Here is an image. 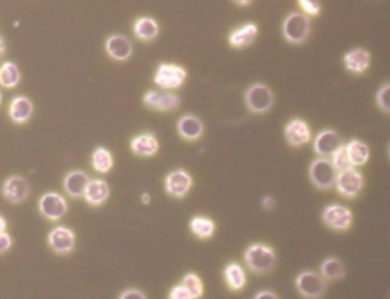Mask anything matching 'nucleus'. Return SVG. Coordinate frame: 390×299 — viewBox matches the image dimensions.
Returning <instances> with one entry per match:
<instances>
[{
	"instance_id": "1",
	"label": "nucleus",
	"mask_w": 390,
	"mask_h": 299,
	"mask_svg": "<svg viewBox=\"0 0 390 299\" xmlns=\"http://www.w3.org/2000/svg\"><path fill=\"white\" fill-rule=\"evenodd\" d=\"M244 264L255 274H267L273 271L276 265V252L273 247L262 243H251L243 254Z\"/></svg>"
},
{
	"instance_id": "2",
	"label": "nucleus",
	"mask_w": 390,
	"mask_h": 299,
	"mask_svg": "<svg viewBox=\"0 0 390 299\" xmlns=\"http://www.w3.org/2000/svg\"><path fill=\"white\" fill-rule=\"evenodd\" d=\"M310 31L311 21L306 14L293 12L283 21V37L290 44H303L310 35Z\"/></svg>"
},
{
	"instance_id": "3",
	"label": "nucleus",
	"mask_w": 390,
	"mask_h": 299,
	"mask_svg": "<svg viewBox=\"0 0 390 299\" xmlns=\"http://www.w3.org/2000/svg\"><path fill=\"white\" fill-rule=\"evenodd\" d=\"M336 168L329 158L318 157L311 161L308 168V176L311 184L321 191L333 189L336 177Z\"/></svg>"
},
{
	"instance_id": "4",
	"label": "nucleus",
	"mask_w": 390,
	"mask_h": 299,
	"mask_svg": "<svg viewBox=\"0 0 390 299\" xmlns=\"http://www.w3.org/2000/svg\"><path fill=\"white\" fill-rule=\"evenodd\" d=\"M297 293L305 299H321L327 289V281L317 272L306 270L295 277Z\"/></svg>"
},
{
	"instance_id": "5",
	"label": "nucleus",
	"mask_w": 390,
	"mask_h": 299,
	"mask_svg": "<svg viewBox=\"0 0 390 299\" xmlns=\"http://www.w3.org/2000/svg\"><path fill=\"white\" fill-rule=\"evenodd\" d=\"M324 225L336 231V232H347L354 224V214L352 209L340 204H330L325 206L321 215Z\"/></svg>"
},
{
	"instance_id": "6",
	"label": "nucleus",
	"mask_w": 390,
	"mask_h": 299,
	"mask_svg": "<svg viewBox=\"0 0 390 299\" xmlns=\"http://www.w3.org/2000/svg\"><path fill=\"white\" fill-rule=\"evenodd\" d=\"M187 70L175 63H160L153 75V82L164 91H173L183 86L187 80Z\"/></svg>"
},
{
	"instance_id": "7",
	"label": "nucleus",
	"mask_w": 390,
	"mask_h": 299,
	"mask_svg": "<svg viewBox=\"0 0 390 299\" xmlns=\"http://www.w3.org/2000/svg\"><path fill=\"white\" fill-rule=\"evenodd\" d=\"M245 105L252 114H266L273 107V93L266 84L257 82L245 91Z\"/></svg>"
},
{
	"instance_id": "8",
	"label": "nucleus",
	"mask_w": 390,
	"mask_h": 299,
	"mask_svg": "<svg viewBox=\"0 0 390 299\" xmlns=\"http://www.w3.org/2000/svg\"><path fill=\"white\" fill-rule=\"evenodd\" d=\"M364 184L363 174L356 168L352 167L336 173L334 186L336 192L343 198L355 199L362 193Z\"/></svg>"
},
{
	"instance_id": "9",
	"label": "nucleus",
	"mask_w": 390,
	"mask_h": 299,
	"mask_svg": "<svg viewBox=\"0 0 390 299\" xmlns=\"http://www.w3.org/2000/svg\"><path fill=\"white\" fill-rule=\"evenodd\" d=\"M194 185V178L187 170L175 169L166 175L164 187L170 197L183 199L190 192Z\"/></svg>"
},
{
	"instance_id": "10",
	"label": "nucleus",
	"mask_w": 390,
	"mask_h": 299,
	"mask_svg": "<svg viewBox=\"0 0 390 299\" xmlns=\"http://www.w3.org/2000/svg\"><path fill=\"white\" fill-rule=\"evenodd\" d=\"M38 209L45 218L59 221L67 214L68 202L60 193L47 192L39 199Z\"/></svg>"
},
{
	"instance_id": "11",
	"label": "nucleus",
	"mask_w": 390,
	"mask_h": 299,
	"mask_svg": "<svg viewBox=\"0 0 390 299\" xmlns=\"http://www.w3.org/2000/svg\"><path fill=\"white\" fill-rule=\"evenodd\" d=\"M143 103L151 110L168 112L181 105V98L171 91H149L143 96Z\"/></svg>"
},
{
	"instance_id": "12",
	"label": "nucleus",
	"mask_w": 390,
	"mask_h": 299,
	"mask_svg": "<svg viewBox=\"0 0 390 299\" xmlns=\"http://www.w3.org/2000/svg\"><path fill=\"white\" fill-rule=\"evenodd\" d=\"M284 137L286 143L293 148H302L311 141L310 126L305 120L294 118L284 127Z\"/></svg>"
},
{
	"instance_id": "13",
	"label": "nucleus",
	"mask_w": 390,
	"mask_h": 299,
	"mask_svg": "<svg viewBox=\"0 0 390 299\" xmlns=\"http://www.w3.org/2000/svg\"><path fill=\"white\" fill-rule=\"evenodd\" d=\"M48 246L59 255H67L73 252L76 245V236L71 229L57 227L48 234Z\"/></svg>"
},
{
	"instance_id": "14",
	"label": "nucleus",
	"mask_w": 390,
	"mask_h": 299,
	"mask_svg": "<svg viewBox=\"0 0 390 299\" xmlns=\"http://www.w3.org/2000/svg\"><path fill=\"white\" fill-rule=\"evenodd\" d=\"M343 144L339 132L334 130H324L315 137L313 148L318 157L330 158Z\"/></svg>"
},
{
	"instance_id": "15",
	"label": "nucleus",
	"mask_w": 390,
	"mask_h": 299,
	"mask_svg": "<svg viewBox=\"0 0 390 299\" xmlns=\"http://www.w3.org/2000/svg\"><path fill=\"white\" fill-rule=\"evenodd\" d=\"M105 48L109 57L118 62L128 60L133 54L132 41L123 35H112L108 37L105 40Z\"/></svg>"
},
{
	"instance_id": "16",
	"label": "nucleus",
	"mask_w": 390,
	"mask_h": 299,
	"mask_svg": "<svg viewBox=\"0 0 390 299\" xmlns=\"http://www.w3.org/2000/svg\"><path fill=\"white\" fill-rule=\"evenodd\" d=\"M177 130L181 139L188 142H194L203 136L204 123L194 114H184L177 123Z\"/></svg>"
},
{
	"instance_id": "17",
	"label": "nucleus",
	"mask_w": 390,
	"mask_h": 299,
	"mask_svg": "<svg viewBox=\"0 0 390 299\" xmlns=\"http://www.w3.org/2000/svg\"><path fill=\"white\" fill-rule=\"evenodd\" d=\"M371 54L364 48H352L343 57V66L349 72L362 75L371 66Z\"/></svg>"
},
{
	"instance_id": "18",
	"label": "nucleus",
	"mask_w": 390,
	"mask_h": 299,
	"mask_svg": "<svg viewBox=\"0 0 390 299\" xmlns=\"http://www.w3.org/2000/svg\"><path fill=\"white\" fill-rule=\"evenodd\" d=\"M30 186L22 176H10L3 184V195L12 204H20L28 198Z\"/></svg>"
},
{
	"instance_id": "19",
	"label": "nucleus",
	"mask_w": 390,
	"mask_h": 299,
	"mask_svg": "<svg viewBox=\"0 0 390 299\" xmlns=\"http://www.w3.org/2000/svg\"><path fill=\"white\" fill-rule=\"evenodd\" d=\"M130 148L134 155L150 158L159 151V142L153 132H142L130 139Z\"/></svg>"
},
{
	"instance_id": "20",
	"label": "nucleus",
	"mask_w": 390,
	"mask_h": 299,
	"mask_svg": "<svg viewBox=\"0 0 390 299\" xmlns=\"http://www.w3.org/2000/svg\"><path fill=\"white\" fill-rule=\"evenodd\" d=\"M223 280L230 291L238 293L248 284V275L239 263L230 261L223 268Z\"/></svg>"
},
{
	"instance_id": "21",
	"label": "nucleus",
	"mask_w": 390,
	"mask_h": 299,
	"mask_svg": "<svg viewBox=\"0 0 390 299\" xmlns=\"http://www.w3.org/2000/svg\"><path fill=\"white\" fill-rule=\"evenodd\" d=\"M259 35V28L253 22L245 23L234 29L228 35V43L232 48L246 47L255 41Z\"/></svg>"
},
{
	"instance_id": "22",
	"label": "nucleus",
	"mask_w": 390,
	"mask_h": 299,
	"mask_svg": "<svg viewBox=\"0 0 390 299\" xmlns=\"http://www.w3.org/2000/svg\"><path fill=\"white\" fill-rule=\"evenodd\" d=\"M110 195V187L108 183L103 180H91L86 186L84 199L89 205L98 207L105 204Z\"/></svg>"
},
{
	"instance_id": "23",
	"label": "nucleus",
	"mask_w": 390,
	"mask_h": 299,
	"mask_svg": "<svg viewBox=\"0 0 390 299\" xmlns=\"http://www.w3.org/2000/svg\"><path fill=\"white\" fill-rule=\"evenodd\" d=\"M89 178L87 174L82 170H73L66 175L63 180V189L71 198H80L85 192Z\"/></svg>"
},
{
	"instance_id": "24",
	"label": "nucleus",
	"mask_w": 390,
	"mask_h": 299,
	"mask_svg": "<svg viewBox=\"0 0 390 299\" xmlns=\"http://www.w3.org/2000/svg\"><path fill=\"white\" fill-rule=\"evenodd\" d=\"M345 148L352 167H362L370 160L371 157L370 146L361 139H350L347 144H345Z\"/></svg>"
},
{
	"instance_id": "25",
	"label": "nucleus",
	"mask_w": 390,
	"mask_h": 299,
	"mask_svg": "<svg viewBox=\"0 0 390 299\" xmlns=\"http://www.w3.org/2000/svg\"><path fill=\"white\" fill-rule=\"evenodd\" d=\"M33 114V103L26 96H15L8 107V116L15 123H24Z\"/></svg>"
},
{
	"instance_id": "26",
	"label": "nucleus",
	"mask_w": 390,
	"mask_h": 299,
	"mask_svg": "<svg viewBox=\"0 0 390 299\" xmlns=\"http://www.w3.org/2000/svg\"><path fill=\"white\" fill-rule=\"evenodd\" d=\"M189 230L197 239L209 240L216 234V222L207 216L196 215L189 221Z\"/></svg>"
},
{
	"instance_id": "27",
	"label": "nucleus",
	"mask_w": 390,
	"mask_h": 299,
	"mask_svg": "<svg viewBox=\"0 0 390 299\" xmlns=\"http://www.w3.org/2000/svg\"><path fill=\"white\" fill-rule=\"evenodd\" d=\"M133 32L140 40L151 41L159 35V24L153 17L142 16L134 22Z\"/></svg>"
},
{
	"instance_id": "28",
	"label": "nucleus",
	"mask_w": 390,
	"mask_h": 299,
	"mask_svg": "<svg viewBox=\"0 0 390 299\" xmlns=\"http://www.w3.org/2000/svg\"><path fill=\"white\" fill-rule=\"evenodd\" d=\"M346 266L341 259L336 257H329L322 261L320 266V274L324 280L341 281L346 277Z\"/></svg>"
},
{
	"instance_id": "29",
	"label": "nucleus",
	"mask_w": 390,
	"mask_h": 299,
	"mask_svg": "<svg viewBox=\"0 0 390 299\" xmlns=\"http://www.w3.org/2000/svg\"><path fill=\"white\" fill-rule=\"evenodd\" d=\"M21 82L19 66L14 62L6 61L0 66V86L3 89H14Z\"/></svg>"
},
{
	"instance_id": "30",
	"label": "nucleus",
	"mask_w": 390,
	"mask_h": 299,
	"mask_svg": "<svg viewBox=\"0 0 390 299\" xmlns=\"http://www.w3.org/2000/svg\"><path fill=\"white\" fill-rule=\"evenodd\" d=\"M92 167L98 173L107 174L114 167V157L108 148L98 146L92 153Z\"/></svg>"
},
{
	"instance_id": "31",
	"label": "nucleus",
	"mask_w": 390,
	"mask_h": 299,
	"mask_svg": "<svg viewBox=\"0 0 390 299\" xmlns=\"http://www.w3.org/2000/svg\"><path fill=\"white\" fill-rule=\"evenodd\" d=\"M180 284L190 293L191 298L200 299L204 295V284L202 277L195 272H189L182 277Z\"/></svg>"
},
{
	"instance_id": "32",
	"label": "nucleus",
	"mask_w": 390,
	"mask_h": 299,
	"mask_svg": "<svg viewBox=\"0 0 390 299\" xmlns=\"http://www.w3.org/2000/svg\"><path fill=\"white\" fill-rule=\"evenodd\" d=\"M329 159H330L331 164H333V167L336 168V171H341V170L352 168L348 155H347L345 144L341 145L336 152H333Z\"/></svg>"
},
{
	"instance_id": "33",
	"label": "nucleus",
	"mask_w": 390,
	"mask_h": 299,
	"mask_svg": "<svg viewBox=\"0 0 390 299\" xmlns=\"http://www.w3.org/2000/svg\"><path fill=\"white\" fill-rule=\"evenodd\" d=\"M390 86L386 82L384 86H381V89L377 91V96H375V103L381 111H384V114L390 112Z\"/></svg>"
},
{
	"instance_id": "34",
	"label": "nucleus",
	"mask_w": 390,
	"mask_h": 299,
	"mask_svg": "<svg viewBox=\"0 0 390 299\" xmlns=\"http://www.w3.org/2000/svg\"><path fill=\"white\" fill-rule=\"evenodd\" d=\"M298 5L301 8V13L309 16H318L321 13V0H298Z\"/></svg>"
},
{
	"instance_id": "35",
	"label": "nucleus",
	"mask_w": 390,
	"mask_h": 299,
	"mask_svg": "<svg viewBox=\"0 0 390 299\" xmlns=\"http://www.w3.org/2000/svg\"><path fill=\"white\" fill-rule=\"evenodd\" d=\"M167 299H193L190 293L181 284H175L168 291Z\"/></svg>"
},
{
	"instance_id": "36",
	"label": "nucleus",
	"mask_w": 390,
	"mask_h": 299,
	"mask_svg": "<svg viewBox=\"0 0 390 299\" xmlns=\"http://www.w3.org/2000/svg\"><path fill=\"white\" fill-rule=\"evenodd\" d=\"M118 299H148L147 298L146 293L141 291L140 289H135V288H130V289H126L123 291V293L119 295V298Z\"/></svg>"
},
{
	"instance_id": "37",
	"label": "nucleus",
	"mask_w": 390,
	"mask_h": 299,
	"mask_svg": "<svg viewBox=\"0 0 390 299\" xmlns=\"http://www.w3.org/2000/svg\"><path fill=\"white\" fill-rule=\"evenodd\" d=\"M12 243H13V241H12L10 234L7 233L6 231L1 232L0 233V254H3L7 250H10Z\"/></svg>"
},
{
	"instance_id": "38",
	"label": "nucleus",
	"mask_w": 390,
	"mask_h": 299,
	"mask_svg": "<svg viewBox=\"0 0 390 299\" xmlns=\"http://www.w3.org/2000/svg\"><path fill=\"white\" fill-rule=\"evenodd\" d=\"M253 299H280L278 293H275L273 290H260L254 295Z\"/></svg>"
},
{
	"instance_id": "39",
	"label": "nucleus",
	"mask_w": 390,
	"mask_h": 299,
	"mask_svg": "<svg viewBox=\"0 0 390 299\" xmlns=\"http://www.w3.org/2000/svg\"><path fill=\"white\" fill-rule=\"evenodd\" d=\"M262 206H264V208L267 209V210H271V209L275 208L276 207V200L273 197H270V195H267L262 199V201H261Z\"/></svg>"
},
{
	"instance_id": "40",
	"label": "nucleus",
	"mask_w": 390,
	"mask_h": 299,
	"mask_svg": "<svg viewBox=\"0 0 390 299\" xmlns=\"http://www.w3.org/2000/svg\"><path fill=\"white\" fill-rule=\"evenodd\" d=\"M6 41L0 36V56H3V54L6 53Z\"/></svg>"
},
{
	"instance_id": "41",
	"label": "nucleus",
	"mask_w": 390,
	"mask_h": 299,
	"mask_svg": "<svg viewBox=\"0 0 390 299\" xmlns=\"http://www.w3.org/2000/svg\"><path fill=\"white\" fill-rule=\"evenodd\" d=\"M6 229H7L6 220H5V218H3V216H1V215H0V233H1V232H5V231H6Z\"/></svg>"
},
{
	"instance_id": "42",
	"label": "nucleus",
	"mask_w": 390,
	"mask_h": 299,
	"mask_svg": "<svg viewBox=\"0 0 390 299\" xmlns=\"http://www.w3.org/2000/svg\"><path fill=\"white\" fill-rule=\"evenodd\" d=\"M232 1L239 5V6H248L253 0H232Z\"/></svg>"
},
{
	"instance_id": "43",
	"label": "nucleus",
	"mask_w": 390,
	"mask_h": 299,
	"mask_svg": "<svg viewBox=\"0 0 390 299\" xmlns=\"http://www.w3.org/2000/svg\"><path fill=\"white\" fill-rule=\"evenodd\" d=\"M141 200H142V202L143 204H144V205H149L150 201H151V198H150L149 193H143L142 199H141Z\"/></svg>"
},
{
	"instance_id": "44",
	"label": "nucleus",
	"mask_w": 390,
	"mask_h": 299,
	"mask_svg": "<svg viewBox=\"0 0 390 299\" xmlns=\"http://www.w3.org/2000/svg\"><path fill=\"white\" fill-rule=\"evenodd\" d=\"M1 102H3V95L0 93V105H1Z\"/></svg>"
}]
</instances>
